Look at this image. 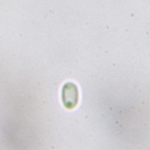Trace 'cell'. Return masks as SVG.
Instances as JSON below:
<instances>
[{
    "instance_id": "1",
    "label": "cell",
    "mask_w": 150,
    "mask_h": 150,
    "mask_svg": "<svg viewBox=\"0 0 150 150\" xmlns=\"http://www.w3.org/2000/svg\"><path fill=\"white\" fill-rule=\"evenodd\" d=\"M62 98L67 109H73L76 106L79 99L77 86L73 83H67L62 87Z\"/></svg>"
}]
</instances>
